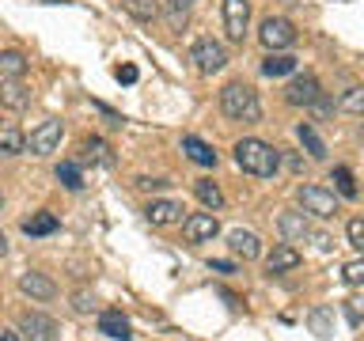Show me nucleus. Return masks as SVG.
I'll list each match as a JSON object with an SVG mask.
<instances>
[{
  "label": "nucleus",
  "mask_w": 364,
  "mask_h": 341,
  "mask_svg": "<svg viewBox=\"0 0 364 341\" xmlns=\"http://www.w3.org/2000/svg\"><path fill=\"white\" fill-rule=\"evenodd\" d=\"M346 235H349V247L357 250V254H364V216H353L346 224Z\"/></svg>",
  "instance_id": "nucleus-32"
},
{
  "label": "nucleus",
  "mask_w": 364,
  "mask_h": 341,
  "mask_svg": "<svg viewBox=\"0 0 364 341\" xmlns=\"http://www.w3.org/2000/svg\"><path fill=\"white\" fill-rule=\"evenodd\" d=\"M300 250H296L292 243H281V247H273L269 254H266V273L269 277H281V273H292V269H300Z\"/></svg>",
  "instance_id": "nucleus-10"
},
{
  "label": "nucleus",
  "mask_w": 364,
  "mask_h": 341,
  "mask_svg": "<svg viewBox=\"0 0 364 341\" xmlns=\"http://www.w3.org/2000/svg\"><path fill=\"white\" fill-rule=\"evenodd\" d=\"M296 141L304 144V152L311 156V159H326V144H323V136H318V133H315L307 121L296 125Z\"/></svg>",
  "instance_id": "nucleus-20"
},
{
  "label": "nucleus",
  "mask_w": 364,
  "mask_h": 341,
  "mask_svg": "<svg viewBox=\"0 0 364 341\" xmlns=\"http://www.w3.org/2000/svg\"><path fill=\"white\" fill-rule=\"evenodd\" d=\"M0 102H4L8 110H23L31 102V91L19 84V80H0Z\"/></svg>",
  "instance_id": "nucleus-17"
},
{
  "label": "nucleus",
  "mask_w": 364,
  "mask_h": 341,
  "mask_svg": "<svg viewBox=\"0 0 364 341\" xmlns=\"http://www.w3.org/2000/svg\"><path fill=\"white\" fill-rule=\"evenodd\" d=\"M57 182H61L65 190H80V186H84V178H80V167H76V163H57Z\"/></svg>",
  "instance_id": "nucleus-29"
},
{
  "label": "nucleus",
  "mask_w": 364,
  "mask_h": 341,
  "mask_svg": "<svg viewBox=\"0 0 364 341\" xmlns=\"http://www.w3.org/2000/svg\"><path fill=\"white\" fill-rule=\"evenodd\" d=\"M277 232L284 243H304V239H311V224L304 220V212H281L277 216Z\"/></svg>",
  "instance_id": "nucleus-13"
},
{
  "label": "nucleus",
  "mask_w": 364,
  "mask_h": 341,
  "mask_svg": "<svg viewBox=\"0 0 364 341\" xmlns=\"http://www.w3.org/2000/svg\"><path fill=\"white\" fill-rule=\"evenodd\" d=\"M0 144H4V152L8 156H19V152H27V141L19 136L16 125H4V133H0Z\"/></svg>",
  "instance_id": "nucleus-28"
},
{
  "label": "nucleus",
  "mask_w": 364,
  "mask_h": 341,
  "mask_svg": "<svg viewBox=\"0 0 364 341\" xmlns=\"http://www.w3.org/2000/svg\"><path fill=\"white\" fill-rule=\"evenodd\" d=\"M284 163H289V170H304V159L300 156H284Z\"/></svg>",
  "instance_id": "nucleus-40"
},
{
  "label": "nucleus",
  "mask_w": 364,
  "mask_h": 341,
  "mask_svg": "<svg viewBox=\"0 0 364 341\" xmlns=\"http://www.w3.org/2000/svg\"><path fill=\"white\" fill-rule=\"evenodd\" d=\"M346 315H349V323H353V326H360V323H364V300H360V296L346 300Z\"/></svg>",
  "instance_id": "nucleus-33"
},
{
  "label": "nucleus",
  "mask_w": 364,
  "mask_h": 341,
  "mask_svg": "<svg viewBox=\"0 0 364 341\" xmlns=\"http://www.w3.org/2000/svg\"><path fill=\"white\" fill-rule=\"evenodd\" d=\"M99 334H107L110 341H129V318H125L122 311H102L99 315Z\"/></svg>",
  "instance_id": "nucleus-16"
},
{
  "label": "nucleus",
  "mask_w": 364,
  "mask_h": 341,
  "mask_svg": "<svg viewBox=\"0 0 364 341\" xmlns=\"http://www.w3.org/2000/svg\"><path fill=\"white\" fill-rule=\"evenodd\" d=\"M315 247H318V250H334V239H330L326 232H318V235H315Z\"/></svg>",
  "instance_id": "nucleus-37"
},
{
  "label": "nucleus",
  "mask_w": 364,
  "mask_h": 341,
  "mask_svg": "<svg viewBox=\"0 0 364 341\" xmlns=\"http://www.w3.org/2000/svg\"><path fill=\"white\" fill-rule=\"evenodd\" d=\"M296 201H300V209L307 216H318V220H330V216L338 212V197H334V190H326V186H300L296 190Z\"/></svg>",
  "instance_id": "nucleus-3"
},
{
  "label": "nucleus",
  "mask_w": 364,
  "mask_h": 341,
  "mask_svg": "<svg viewBox=\"0 0 364 341\" xmlns=\"http://www.w3.org/2000/svg\"><path fill=\"white\" fill-rule=\"evenodd\" d=\"M61 136H65V129H61V121H57V118L42 121L38 129H31V136H27V152L31 156H50V152H57Z\"/></svg>",
  "instance_id": "nucleus-6"
},
{
  "label": "nucleus",
  "mask_w": 364,
  "mask_h": 341,
  "mask_svg": "<svg viewBox=\"0 0 364 341\" xmlns=\"http://www.w3.org/2000/svg\"><path fill=\"white\" fill-rule=\"evenodd\" d=\"M148 224L152 227H167V224H182V205L171 201V197H159V201H148Z\"/></svg>",
  "instance_id": "nucleus-12"
},
{
  "label": "nucleus",
  "mask_w": 364,
  "mask_h": 341,
  "mask_svg": "<svg viewBox=\"0 0 364 341\" xmlns=\"http://www.w3.org/2000/svg\"><path fill=\"white\" fill-rule=\"evenodd\" d=\"M190 61L201 68L205 76H213V72H220V68L228 65V53H224V45L220 42H213V38H198L190 45Z\"/></svg>",
  "instance_id": "nucleus-5"
},
{
  "label": "nucleus",
  "mask_w": 364,
  "mask_h": 341,
  "mask_svg": "<svg viewBox=\"0 0 364 341\" xmlns=\"http://www.w3.org/2000/svg\"><path fill=\"white\" fill-rule=\"evenodd\" d=\"M136 186L141 190H164V186H171L167 178H136Z\"/></svg>",
  "instance_id": "nucleus-35"
},
{
  "label": "nucleus",
  "mask_w": 364,
  "mask_h": 341,
  "mask_svg": "<svg viewBox=\"0 0 364 341\" xmlns=\"http://www.w3.org/2000/svg\"><path fill=\"white\" fill-rule=\"evenodd\" d=\"M167 8H171V11H190L193 0H167Z\"/></svg>",
  "instance_id": "nucleus-38"
},
{
  "label": "nucleus",
  "mask_w": 364,
  "mask_h": 341,
  "mask_svg": "<svg viewBox=\"0 0 364 341\" xmlns=\"http://www.w3.org/2000/svg\"><path fill=\"white\" fill-rule=\"evenodd\" d=\"M209 269H216V273H235L232 261H209Z\"/></svg>",
  "instance_id": "nucleus-39"
},
{
  "label": "nucleus",
  "mask_w": 364,
  "mask_h": 341,
  "mask_svg": "<svg viewBox=\"0 0 364 341\" xmlns=\"http://www.w3.org/2000/svg\"><path fill=\"white\" fill-rule=\"evenodd\" d=\"M193 193H198V201L209 212H220L224 209V193H220V186H216L213 178H198V182H193Z\"/></svg>",
  "instance_id": "nucleus-19"
},
{
  "label": "nucleus",
  "mask_w": 364,
  "mask_h": 341,
  "mask_svg": "<svg viewBox=\"0 0 364 341\" xmlns=\"http://www.w3.org/2000/svg\"><path fill=\"white\" fill-rule=\"evenodd\" d=\"M307 323H311L315 337H330V334H334V311H330V307H315Z\"/></svg>",
  "instance_id": "nucleus-24"
},
{
  "label": "nucleus",
  "mask_w": 364,
  "mask_h": 341,
  "mask_svg": "<svg viewBox=\"0 0 364 341\" xmlns=\"http://www.w3.org/2000/svg\"><path fill=\"white\" fill-rule=\"evenodd\" d=\"M258 38H262V45H266L269 53H281V50H289V45L296 42V27L284 16H269V19H262Z\"/></svg>",
  "instance_id": "nucleus-4"
},
{
  "label": "nucleus",
  "mask_w": 364,
  "mask_h": 341,
  "mask_svg": "<svg viewBox=\"0 0 364 341\" xmlns=\"http://www.w3.org/2000/svg\"><path fill=\"white\" fill-rule=\"evenodd\" d=\"M19 292L46 303V300H53V296H57V284L46 277V273H23V277H19Z\"/></svg>",
  "instance_id": "nucleus-15"
},
{
  "label": "nucleus",
  "mask_w": 364,
  "mask_h": 341,
  "mask_svg": "<svg viewBox=\"0 0 364 341\" xmlns=\"http://www.w3.org/2000/svg\"><path fill=\"white\" fill-rule=\"evenodd\" d=\"M228 247H232V254L243 258V261H255L262 254V239L255 232H243V227H232V232H228Z\"/></svg>",
  "instance_id": "nucleus-14"
},
{
  "label": "nucleus",
  "mask_w": 364,
  "mask_h": 341,
  "mask_svg": "<svg viewBox=\"0 0 364 341\" xmlns=\"http://www.w3.org/2000/svg\"><path fill=\"white\" fill-rule=\"evenodd\" d=\"M250 23V0H224V31L232 42H243Z\"/></svg>",
  "instance_id": "nucleus-9"
},
{
  "label": "nucleus",
  "mask_w": 364,
  "mask_h": 341,
  "mask_svg": "<svg viewBox=\"0 0 364 341\" xmlns=\"http://www.w3.org/2000/svg\"><path fill=\"white\" fill-rule=\"evenodd\" d=\"M284 99L292 102V107H315L318 99H323V91H318V80L315 76H296L289 87H284Z\"/></svg>",
  "instance_id": "nucleus-11"
},
{
  "label": "nucleus",
  "mask_w": 364,
  "mask_h": 341,
  "mask_svg": "<svg viewBox=\"0 0 364 341\" xmlns=\"http://www.w3.org/2000/svg\"><path fill=\"white\" fill-rule=\"evenodd\" d=\"M57 227H61V220H57L53 212H34L31 220H23V232H27L31 239H34V235H53Z\"/></svg>",
  "instance_id": "nucleus-22"
},
{
  "label": "nucleus",
  "mask_w": 364,
  "mask_h": 341,
  "mask_svg": "<svg viewBox=\"0 0 364 341\" xmlns=\"http://www.w3.org/2000/svg\"><path fill=\"white\" fill-rule=\"evenodd\" d=\"M220 110L232 121H258L262 118L258 91L250 84H243V80H232V84H224V91H220Z\"/></svg>",
  "instance_id": "nucleus-2"
},
{
  "label": "nucleus",
  "mask_w": 364,
  "mask_h": 341,
  "mask_svg": "<svg viewBox=\"0 0 364 341\" xmlns=\"http://www.w3.org/2000/svg\"><path fill=\"white\" fill-rule=\"evenodd\" d=\"M84 156L91 159V163H102V167H110V163H114V156H110L107 141H99V136H87V141H84Z\"/></svg>",
  "instance_id": "nucleus-25"
},
{
  "label": "nucleus",
  "mask_w": 364,
  "mask_h": 341,
  "mask_svg": "<svg viewBox=\"0 0 364 341\" xmlns=\"http://www.w3.org/2000/svg\"><path fill=\"white\" fill-rule=\"evenodd\" d=\"M182 152H186L198 167H216V152L201 141V136H182Z\"/></svg>",
  "instance_id": "nucleus-18"
},
{
  "label": "nucleus",
  "mask_w": 364,
  "mask_h": 341,
  "mask_svg": "<svg viewBox=\"0 0 364 341\" xmlns=\"http://www.w3.org/2000/svg\"><path fill=\"white\" fill-rule=\"evenodd\" d=\"M235 163L239 170H247L255 178H273L281 170V148L258 141V136H243L235 144Z\"/></svg>",
  "instance_id": "nucleus-1"
},
{
  "label": "nucleus",
  "mask_w": 364,
  "mask_h": 341,
  "mask_svg": "<svg viewBox=\"0 0 364 341\" xmlns=\"http://www.w3.org/2000/svg\"><path fill=\"white\" fill-rule=\"evenodd\" d=\"M330 178H334V186H338V193H341V197H357V182H353V170L349 167H334V175H330Z\"/></svg>",
  "instance_id": "nucleus-27"
},
{
  "label": "nucleus",
  "mask_w": 364,
  "mask_h": 341,
  "mask_svg": "<svg viewBox=\"0 0 364 341\" xmlns=\"http://www.w3.org/2000/svg\"><path fill=\"white\" fill-rule=\"evenodd\" d=\"M118 80H122V84H136V68L133 65H122L118 68Z\"/></svg>",
  "instance_id": "nucleus-36"
},
{
  "label": "nucleus",
  "mask_w": 364,
  "mask_h": 341,
  "mask_svg": "<svg viewBox=\"0 0 364 341\" xmlns=\"http://www.w3.org/2000/svg\"><path fill=\"white\" fill-rule=\"evenodd\" d=\"M27 72V57L19 50H4L0 53V80H23Z\"/></svg>",
  "instance_id": "nucleus-21"
},
{
  "label": "nucleus",
  "mask_w": 364,
  "mask_h": 341,
  "mask_svg": "<svg viewBox=\"0 0 364 341\" xmlns=\"http://www.w3.org/2000/svg\"><path fill=\"white\" fill-rule=\"evenodd\" d=\"M73 307H76L80 315L95 311V296H91V292H76V296H73Z\"/></svg>",
  "instance_id": "nucleus-34"
},
{
  "label": "nucleus",
  "mask_w": 364,
  "mask_h": 341,
  "mask_svg": "<svg viewBox=\"0 0 364 341\" xmlns=\"http://www.w3.org/2000/svg\"><path fill=\"white\" fill-rule=\"evenodd\" d=\"M216 232H220V224H216L213 212H190L186 220H182V235H186V243H213Z\"/></svg>",
  "instance_id": "nucleus-7"
},
{
  "label": "nucleus",
  "mask_w": 364,
  "mask_h": 341,
  "mask_svg": "<svg viewBox=\"0 0 364 341\" xmlns=\"http://www.w3.org/2000/svg\"><path fill=\"white\" fill-rule=\"evenodd\" d=\"M341 281H346V284H353V288H360V284H364V254L341 266Z\"/></svg>",
  "instance_id": "nucleus-30"
},
{
  "label": "nucleus",
  "mask_w": 364,
  "mask_h": 341,
  "mask_svg": "<svg viewBox=\"0 0 364 341\" xmlns=\"http://www.w3.org/2000/svg\"><path fill=\"white\" fill-rule=\"evenodd\" d=\"M338 110H349V114H364V87H349L346 95L338 99Z\"/></svg>",
  "instance_id": "nucleus-31"
},
{
  "label": "nucleus",
  "mask_w": 364,
  "mask_h": 341,
  "mask_svg": "<svg viewBox=\"0 0 364 341\" xmlns=\"http://www.w3.org/2000/svg\"><path fill=\"white\" fill-rule=\"evenodd\" d=\"M262 72L266 76H289V72H296V57L292 53H269L266 61H262Z\"/></svg>",
  "instance_id": "nucleus-23"
},
{
  "label": "nucleus",
  "mask_w": 364,
  "mask_h": 341,
  "mask_svg": "<svg viewBox=\"0 0 364 341\" xmlns=\"http://www.w3.org/2000/svg\"><path fill=\"white\" fill-rule=\"evenodd\" d=\"M19 334H27L31 341H53L57 337V318L42 311H23L19 315Z\"/></svg>",
  "instance_id": "nucleus-8"
},
{
  "label": "nucleus",
  "mask_w": 364,
  "mask_h": 341,
  "mask_svg": "<svg viewBox=\"0 0 364 341\" xmlns=\"http://www.w3.org/2000/svg\"><path fill=\"white\" fill-rule=\"evenodd\" d=\"M0 341H23V337L16 334V330H4V334H0Z\"/></svg>",
  "instance_id": "nucleus-41"
},
{
  "label": "nucleus",
  "mask_w": 364,
  "mask_h": 341,
  "mask_svg": "<svg viewBox=\"0 0 364 341\" xmlns=\"http://www.w3.org/2000/svg\"><path fill=\"white\" fill-rule=\"evenodd\" d=\"M122 4H125V11H129L133 19H141V23H152L156 11H159L156 0H122Z\"/></svg>",
  "instance_id": "nucleus-26"
}]
</instances>
